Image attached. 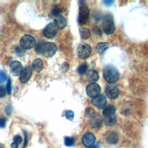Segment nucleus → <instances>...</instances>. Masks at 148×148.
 Returning a JSON list of instances; mask_svg holds the SVG:
<instances>
[{
    "instance_id": "ddd939ff",
    "label": "nucleus",
    "mask_w": 148,
    "mask_h": 148,
    "mask_svg": "<svg viewBox=\"0 0 148 148\" xmlns=\"http://www.w3.org/2000/svg\"><path fill=\"white\" fill-rule=\"evenodd\" d=\"M32 68L29 66H27L22 71L20 80L22 83H27L31 77L32 75Z\"/></svg>"
},
{
    "instance_id": "a878e982",
    "label": "nucleus",
    "mask_w": 148,
    "mask_h": 148,
    "mask_svg": "<svg viewBox=\"0 0 148 148\" xmlns=\"http://www.w3.org/2000/svg\"><path fill=\"white\" fill-rule=\"evenodd\" d=\"M65 116L66 117V118L70 120V121H72L73 120V118H74V113L72 110H68L65 112Z\"/></svg>"
},
{
    "instance_id": "6ab92c4d",
    "label": "nucleus",
    "mask_w": 148,
    "mask_h": 148,
    "mask_svg": "<svg viewBox=\"0 0 148 148\" xmlns=\"http://www.w3.org/2000/svg\"><path fill=\"white\" fill-rule=\"evenodd\" d=\"M109 47V45L106 42L98 43L95 46V51L98 54L103 53Z\"/></svg>"
},
{
    "instance_id": "9b49d317",
    "label": "nucleus",
    "mask_w": 148,
    "mask_h": 148,
    "mask_svg": "<svg viewBox=\"0 0 148 148\" xmlns=\"http://www.w3.org/2000/svg\"><path fill=\"white\" fill-rule=\"evenodd\" d=\"M106 102L107 101L106 97L102 94L98 95L91 100L92 105L95 106L98 109L104 108L106 105Z\"/></svg>"
},
{
    "instance_id": "a211bd4d",
    "label": "nucleus",
    "mask_w": 148,
    "mask_h": 148,
    "mask_svg": "<svg viewBox=\"0 0 148 148\" xmlns=\"http://www.w3.org/2000/svg\"><path fill=\"white\" fill-rule=\"evenodd\" d=\"M32 68L36 72H40L43 68V62L41 59H35L32 63Z\"/></svg>"
},
{
    "instance_id": "cd10ccee",
    "label": "nucleus",
    "mask_w": 148,
    "mask_h": 148,
    "mask_svg": "<svg viewBox=\"0 0 148 148\" xmlns=\"http://www.w3.org/2000/svg\"><path fill=\"white\" fill-rule=\"evenodd\" d=\"M22 47H20V46H17L15 47V52L17 55L19 56H22L24 54V51L22 49Z\"/></svg>"
},
{
    "instance_id": "6e6552de",
    "label": "nucleus",
    "mask_w": 148,
    "mask_h": 148,
    "mask_svg": "<svg viewBox=\"0 0 148 148\" xmlns=\"http://www.w3.org/2000/svg\"><path fill=\"white\" fill-rule=\"evenodd\" d=\"M106 96L112 99L117 98L119 95V90L117 87L114 84H108L105 88Z\"/></svg>"
},
{
    "instance_id": "1a4fd4ad",
    "label": "nucleus",
    "mask_w": 148,
    "mask_h": 148,
    "mask_svg": "<svg viewBox=\"0 0 148 148\" xmlns=\"http://www.w3.org/2000/svg\"><path fill=\"white\" fill-rule=\"evenodd\" d=\"M100 91V86L95 83L89 84L86 88V93L90 97H95L99 95Z\"/></svg>"
},
{
    "instance_id": "9d476101",
    "label": "nucleus",
    "mask_w": 148,
    "mask_h": 148,
    "mask_svg": "<svg viewBox=\"0 0 148 148\" xmlns=\"http://www.w3.org/2000/svg\"><path fill=\"white\" fill-rule=\"evenodd\" d=\"M95 142V136L91 132L85 133L82 138V144L86 147L92 146Z\"/></svg>"
},
{
    "instance_id": "20e7f679",
    "label": "nucleus",
    "mask_w": 148,
    "mask_h": 148,
    "mask_svg": "<svg viewBox=\"0 0 148 148\" xmlns=\"http://www.w3.org/2000/svg\"><path fill=\"white\" fill-rule=\"evenodd\" d=\"M92 49L88 44L81 43L80 44L77 49V54L79 57L82 59H86L88 58L91 53Z\"/></svg>"
},
{
    "instance_id": "39448f33",
    "label": "nucleus",
    "mask_w": 148,
    "mask_h": 148,
    "mask_svg": "<svg viewBox=\"0 0 148 148\" xmlns=\"http://www.w3.org/2000/svg\"><path fill=\"white\" fill-rule=\"evenodd\" d=\"M90 10L87 6L82 5L79 8L78 15V23L80 25L86 24L88 20Z\"/></svg>"
},
{
    "instance_id": "72a5a7b5",
    "label": "nucleus",
    "mask_w": 148,
    "mask_h": 148,
    "mask_svg": "<svg viewBox=\"0 0 148 148\" xmlns=\"http://www.w3.org/2000/svg\"><path fill=\"white\" fill-rule=\"evenodd\" d=\"M69 69V64L67 62H65L62 65V69L64 71V72H66Z\"/></svg>"
},
{
    "instance_id": "423d86ee",
    "label": "nucleus",
    "mask_w": 148,
    "mask_h": 148,
    "mask_svg": "<svg viewBox=\"0 0 148 148\" xmlns=\"http://www.w3.org/2000/svg\"><path fill=\"white\" fill-rule=\"evenodd\" d=\"M36 43L35 39L29 35H25L23 36L20 40V44L21 47L24 49H30L32 48Z\"/></svg>"
},
{
    "instance_id": "7c9ffc66",
    "label": "nucleus",
    "mask_w": 148,
    "mask_h": 148,
    "mask_svg": "<svg viewBox=\"0 0 148 148\" xmlns=\"http://www.w3.org/2000/svg\"><path fill=\"white\" fill-rule=\"evenodd\" d=\"M23 133H24V144L23 146V148H25L28 143V134H27V132L25 130L23 131Z\"/></svg>"
},
{
    "instance_id": "c85d7f7f",
    "label": "nucleus",
    "mask_w": 148,
    "mask_h": 148,
    "mask_svg": "<svg viewBox=\"0 0 148 148\" xmlns=\"http://www.w3.org/2000/svg\"><path fill=\"white\" fill-rule=\"evenodd\" d=\"M13 142H15L16 143L18 144V145H20L22 141H23V139L20 136V135H15L14 137H13Z\"/></svg>"
},
{
    "instance_id": "5701e85b",
    "label": "nucleus",
    "mask_w": 148,
    "mask_h": 148,
    "mask_svg": "<svg viewBox=\"0 0 148 148\" xmlns=\"http://www.w3.org/2000/svg\"><path fill=\"white\" fill-rule=\"evenodd\" d=\"M85 115L86 117L90 118L91 119H92L93 117H94L96 115L97 113L95 112V110L91 108H87L86 109V112H85Z\"/></svg>"
},
{
    "instance_id": "4468645a",
    "label": "nucleus",
    "mask_w": 148,
    "mask_h": 148,
    "mask_svg": "<svg viewBox=\"0 0 148 148\" xmlns=\"http://www.w3.org/2000/svg\"><path fill=\"white\" fill-rule=\"evenodd\" d=\"M86 77L89 83H94L98 80L99 75L96 71L90 70L87 73Z\"/></svg>"
},
{
    "instance_id": "2eb2a0df",
    "label": "nucleus",
    "mask_w": 148,
    "mask_h": 148,
    "mask_svg": "<svg viewBox=\"0 0 148 148\" xmlns=\"http://www.w3.org/2000/svg\"><path fill=\"white\" fill-rule=\"evenodd\" d=\"M54 23L57 28L60 29H63L66 27L67 21L66 18L64 16L60 15L56 17V18L54 19Z\"/></svg>"
},
{
    "instance_id": "f704fd0d",
    "label": "nucleus",
    "mask_w": 148,
    "mask_h": 148,
    "mask_svg": "<svg viewBox=\"0 0 148 148\" xmlns=\"http://www.w3.org/2000/svg\"><path fill=\"white\" fill-rule=\"evenodd\" d=\"M6 124V120L4 118L0 117V128H4Z\"/></svg>"
},
{
    "instance_id": "2f4dec72",
    "label": "nucleus",
    "mask_w": 148,
    "mask_h": 148,
    "mask_svg": "<svg viewBox=\"0 0 148 148\" xmlns=\"http://www.w3.org/2000/svg\"><path fill=\"white\" fill-rule=\"evenodd\" d=\"M11 80L10 78L8 79V83H7V84H6V91H7V92L8 94H10L11 93Z\"/></svg>"
},
{
    "instance_id": "412c9836",
    "label": "nucleus",
    "mask_w": 148,
    "mask_h": 148,
    "mask_svg": "<svg viewBox=\"0 0 148 148\" xmlns=\"http://www.w3.org/2000/svg\"><path fill=\"white\" fill-rule=\"evenodd\" d=\"M102 121V119L97 114L94 117L91 119L90 125L92 128H98L101 125Z\"/></svg>"
},
{
    "instance_id": "7ed1b4c3",
    "label": "nucleus",
    "mask_w": 148,
    "mask_h": 148,
    "mask_svg": "<svg viewBox=\"0 0 148 148\" xmlns=\"http://www.w3.org/2000/svg\"><path fill=\"white\" fill-rule=\"evenodd\" d=\"M102 28L104 32L108 35L112 34L115 30L113 17L110 14H106L103 18Z\"/></svg>"
},
{
    "instance_id": "58836bf2",
    "label": "nucleus",
    "mask_w": 148,
    "mask_h": 148,
    "mask_svg": "<svg viewBox=\"0 0 148 148\" xmlns=\"http://www.w3.org/2000/svg\"><path fill=\"white\" fill-rule=\"evenodd\" d=\"M99 147V144L98 143H97L95 144V145H93L92 146L90 147V148H98Z\"/></svg>"
},
{
    "instance_id": "f257e3e1",
    "label": "nucleus",
    "mask_w": 148,
    "mask_h": 148,
    "mask_svg": "<svg viewBox=\"0 0 148 148\" xmlns=\"http://www.w3.org/2000/svg\"><path fill=\"white\" fill-rule=\"evenodd\" d=\"M57 51V46L54 43L39 42L36 47V51L42 53L46 57H51Z\"/></svg>"
},
{
    "instance_id": "e433bc0d",
    "label": "nucleus",
    "mask_w": 148,
    "mask_h": 148,
    "mask_svg": "<svg viewBox=\"0 0 148 148\" xmlns=\"http://www.w3.org/2000/svg\"><path fill=\"white\" fill-rule=\"evenodd\" d=\"M104 3L107 5V6H110L113 3V1L112 0H105L103 1Z\"/></svg>"
},
{
    "instance_id": "0eeeda50",
    "label": "nucleus",
    "mask_w": 148,
    "mask_h": 148,
    "mask_svg": "<svg viewBox=\"0 0 148 148\" xmlns=\"http://www.w3.org/2000/svg\"><path fill=\"white\" fill-rule=\"evenodd\" d=\"M57 33V27L54 23H50L47 24L43 31V34L45 37L48 39H51L55 37Z\"/></svg>"
},
{
    "instance_id": "c756f323",
    "label": "nucleus",
    "mask_w": 148,
    "mask_h": 148,
    "mask_svg": "<svg viewBox=\"0 0 148 148\" xmlns=\"http://www.w3.org/2000/svg\"><path fill=\"white\" fill-rule=\"evenodd\" d=\"M6 75L4 71L0 70V83L4 82L6 80Z\"/></svg>"
},
{
    "instance_id": "4c0bfd02",
    "label": "nucleus",
    "mask_w": 148,
    "mask_h": 148,
    "mask_svg": "<svg viewBox=\"0 0 148 148\" xmlns=\"http://www.w3.org/2000/svg\"><path fill=\"white\" fill-rule=\"evenodd\" d=\"M11 148H18V145L15 142H12L11 143Z\"/></svg>"
},
{
    "instance_id": "393cba45",
    "label": "nucleus",
    "mask_w": 148,
    "mask_h": 148,
    "mask_svg": "<svg viewBox=\"0 0 148 148\" xmlns=\"http://www.w3.org/2000/svg\"><path fill=\"white\" fill-rule=\"evenodd\" d=\"M75 139L73 137L70 136H65L64 138V144L66 146L70 147L74 145L75 143Z\"/></svg>"
},
{
    "instance_id": "aec40b11",
    "label": "nucleus",
    "mask_w": 148,
    "mask_h": 148,
    "mask_svg": "<svg viewBox=\"0 0 148 148\" xmlns=\"http://www.w3.org/2000/svg\"><path fill=\"white\" fill-rule=\"evenodd\" d=\"M117 121V117L116 115H112L109 116L104 117L103 122L107 126H113L114 125Z\"/></svg>"
},
{
    "instance_id": "bb28decb",
    "label": "nucleus",
    "mask_w": 148,
    "mask_h": 148,
    "mask_svg": "<svg viewBox=\"0 0 148 148\" xmlns=\"http://www.w3.org/2000/svg\"><path fill=\"white\" fill-rule=\"evenodd\" d=\"M51 12H52V14H53V16H56V17H57V16H58L60 15V13H61V9H60L58 7L55 6V7L53 9Z\"/></svg>"
},
{
    "instance_id": "f8f14e48",
    "label": "nucleus",
    "mask_w": 148,
    "mask_h": 148,
    "mask_svg": "<svg viewBox=\"0 0 148 148\" xmlns=\"http://www.w3.org/2000/svg\"><path fill=\"white\" fill-rule=\"evenodd\" d=\"M10 72L13 76H17L21 74L23 71V66L21 64L17 61H14L11 62L10 64Z\"/></svg>"
},
{
    "instance_id": "c9c22d12",
    "label": "nucleus",
    "mask_w": 148,
    "mask_h": 148,
    "mask_svg": "<svg viewBox=\"0 0 148 148\" xmlns=\"http://www.w3.org/2000/svg\"><path fill=\"white\" fill-rule=\"evenodd\" d=\"M94 33L98 35H101L102 32H101V29L98 28V27H94Z\"/></svg>"
},
{
    "instance_id": "dca6fc26",
    "label": "nucleus",
    "mask_w": 148,
    "mask_h": 148,
    "mask_svg": "<svg viewBox=\"0 0 148 148\" xmlns=\"http://www.w3.org/2000/svg\"><path fill=\"white\" fill-rule=\"evenodd\" d=\"M106 141L110 145L116 144L119 141V137L117 134L115 132H110L106 137Z\"/></svg>"
},
{
    "instance_id": "f3484780",
    "label": "nucleus",
    "mask_w": 148,
    "mask_h": 148,
    "mask_svg": "<svg viewBox=\"0 0 148 148\" xmlns=\"http://www.w3.org/2000/svg\"><path fill=\"white\" fill-rule=\"evenodd\" d=\"M116 108L114 106L109 105L107 106H105L102 111V114L104 117L109 116L112 115H114L116 112Z\"/></svg>"
},
{
    "instance_id": "473e14b6",
    "label": "nucleus",
    "mask_w": 148,
    "mask_h": 148,
    "mask_svg": "<svg viewBox=\"0 0 148 148\" xmlns=\"http://www.w3.org/2000/svg\"><path fill=\"white\" fill-rule=\"evenodd\" d=\"M6 95V90L4 87L0 86V98H3Z\"/></svg>"
},
{
    "instance_id": "f03ea898",
    "label": "nucleus",
    "mask_w": 148,
    "mask_h": 148,
    "mask_svg": "<svg viewBox=\"0 0 148 148\" xmlns=\"http://www.w3.org/2000/svg\"><path fill=\"white\" fill-rule=\"evenodd\" d=\"M103 76L104 79L110 84L116 83L119 78V72L117 68L112 65H108L103 69Z\"/></svg>"
},
{
    "instance_id": "4be33fe9",
    "label": "nucleus",
    "mask_w": 148,
    "mask_h": 148,
    "mask_svg": "<svg viewBox=\"0 0 148 148\" xmlns=\"http://www.w3.org/2000/svg\"><path fill=\"white\" fill-rule=\"evenodd\" d=\"M79 32L80 36L83 39H87L90 36V31L86 28H80Z\"/></svg>"
},
{
    "instance_id": "b1692460",
    "label": "nucleus",
    "mask_w": 148,
    "mask_h": 148,
    "mask_svg": "<svg viewBox=\"0 0 148 148\" xmlns=\"http://www.w3.org/2000/svg\"><path fill=\"white\" fill-rule=\"evenodd\" d=\"M88 66L86 63H83L80 64L77 68V71L80 75L84 74L87 70Z\"/></svg>"
}]
</instances>
